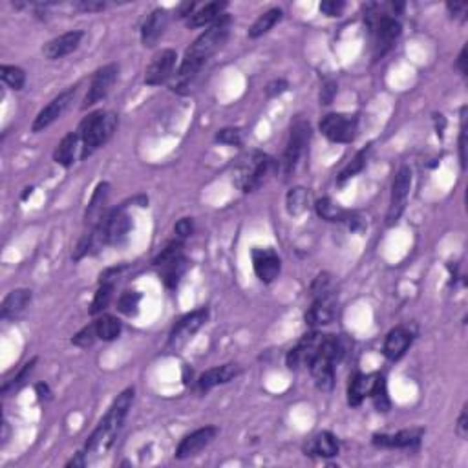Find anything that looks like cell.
<instances>
[{"label":"cell","mask_w":468,"mask_h":468,"mask_svg":"<svg viewBox=\"0 0 468 468\" xmlns=\"http://www.w3.org/2000/svg\"><path fill=\"white\" fill-rule=\"evenodd\" d=\"M229 32L230 17L229 15H223L220 20H216L212 26H209V29L203 32L202 35L191 44V48H188L187 52H185V57H183L181 66H179L178 81H176L172 86L174 90L181 92V90L196 77V74L202 70L203 64L227 43Z\"/></svg>","instance_id":"6da1fadb"},{"label":"cell","mask_w":468,"mask_h":468,"mask_svg":"<svg viewBox=\"0 0 468 468\" xmlns=\"http://www.w3.org/2000/svg\"><path fill=\"white\" fill-rule=\"evenodd\" d=\"M134 394H136L134 388H127L121 395H117V399L113 401L106 415L101 419L97 428L92 432V436L86 441V454H94V452H101V450L106 452L113 445V439H116V436L121 430L123 422H125L128 415V410H130L132 403H134Z\"/></svg>","instance_id":"7a4b0ae2"},{"label":"cell","mask_w":468,"mask_h":468,"mask_svg":"<svg viewBox=\"0 0 468 468\" xmlns=\"http://www.w3.org/2000/svg\"><path fill=\"white\" fill-rule=\"evenodd\" d=\"M117 123L119 119L116 113L103 112V110H97V112L85 117V121L81 123L79 130H77L81 137V149H83L81 160H86L113 136Z\"/></svg>","instance_id":"3957f363"},{"label":"cell","mask_w":468,"mask_h":468,"mask_svg":"<svg viewBox=\"0 0 468 468\" xmlns=\"http://www.w3.org/2000/svg\"><path fill=\"white\" fill-rule=\"evenodd\" d=\"M277 170L278 165L271 156L263 152H253L240 163L234 174V181L242 192H253L267 183L271 176H275Z\"/></svg>","instance_id":"277c9868"},{"label":"cell","mask_w":468,"mask_h":468,"mask_svg":"<svg viewBox=\"0 0 468 468\" xmlns=\"http://www.w3.org/2000/svg\"><path fill=\"white\" fill-rule=\"evenodd\" d=\"M370 10L373 11H368L366 15H368V20H370L375 35L373 55L375 59H380V57L386 55L394 48L395 41L401 35V24L394 17H390V15H379L377 6H370Z\"/></svg>","instance_id":"5b68a950"},{"label":"cell","mask_w":468,"mask_h":468,"mask_svg":"<svg viewBox=\"0 0 468 468\" xmlns=\"http://www.w3.org/2000/svg\"><path fill=\"white\" fill-rule=\"evenodd\" d=\"M309 139H311V127H309V123L304 121V119H296L295 125L291 127L289 141H287L284 160H282L284 174H286V176H291V174L296 170L300 160L304 158Z\"/></svg>","instance_id":"8992f818"},{"label":"cell","mask_w":468,"mask_h":468,"mask_svg":"<svg viewBox=\"0 0 468 468\" xmlns=\"http://www.w3.org/2000/svg\"><path fill=\"white\" fill-rule=\"evenodd\" d=\"M359 119L347 113H328L320 121V132L331 143H351L357 137Z\"/></svg>","instance_id":"52a82bcc"},{"label":"cell","mask_w":468,"mask_h":468,"mask_svg":"<svg viewBox=\"0 0 468 468\" xmlns=\"http://www.w3.org/2000/svg\"><path fill=\"white\" fill-rule=\"evenodd\" d=\"M410 188H412V170L410 167L403 165L395 174L394 185H392V200H390L388 216H386L388 225L397 223L399 218L403 216L408 196H410Z\"/></svg>","instance_id":"ba28073f"},{"label":"cell","mask_w":468,"mask_h":468,"mask_svg":"<svg viewBox=\"0 0 468 468\" xmlns=\"http://www.w3.org/2000/svg\"><path fill=\"white\" fill-rule=\"evenodd\" d=\"M207 319H209V309L207 308L196 309V311H192V313L185 315L183 319H179L169 335L170 350H179L181 346H185L196 335L198 329L207 322Z\"/></svg>","instance_id":"9c48e42d"},{"label":"cell","mask_w":468,"mask_h":468,"mask_svg":"<svg viewBox=\"0 0 468 468\" xmlns=\"http://www.w3.org/2000/svg\"><path fill=\"white\" fill-rule=\"evenodd\" d=\"M324 340H326V335H322V333L319 331L304 335L302 340L287 353V368H291V370H298L302 366L311 364V361H313L315 357L319 355Z\"/></svg>","instance_id":"30bf717a"},{"label":"cell","mask_w":468,"mask_h":468,"mask_svg":"<svg viewBox=\"0 0 468 468\" xmlns=\"http://www.w3.org/2000/svg\"><path fill=\"white\" fill-rule=\"evenodd\" d=\"M75 94H77V86H71V88L64 90L62 94L57 95L55 99H52V101H50V103H48L46 106H44L43 110L37 113V117H35V121H33V125H32V130L43 132L44 128H48L50 125H53V123H55L57 119H59V117L66 112V110H68V106L74 103Z\"/></svg>","instance_id":"8fae6325"},{"label":"cell","mask_w":468,"mask_h":468,"mask_svg":"<svg viewBox=\"0 0 468 468\" xmlns=\"http://www.w3.org/2000/svg\"><path fill=\"white\" fill-rule=\"evenodd\" d=\"M117 74H119V66L117 64H106L103 66L101 70L95 71L94 79H92V85H90L88 88V94H86L85 97L83 110L94 106V104H97L99 101H103V99L110 94L112 86L116 85Z\"/></svg>","instance_id":"7c38bea8"},{"label":"cell","mask_w":468,"mask_h":468,"mask_svg":"<svg viewBox=\"0 0 468 468\" xmlns=\"http://www.w3.org/2000/svg\"><path fill=\"white\" fill-rule=\"evenodd\" d=\"M251 256H253L254 273H256V277L263 284H273V282L277 280L278 275H280L282 262L275 249L256 247L253 249Z\"/></svg>","instance_id":"4fadbf2b"},{"label":"cell","mask_w":468,"mask_h":468,"mask_svg":"<svg viewBox=\"0 0 468 468\" xmlns=\"http://www.w3.org/2000/svg\"><path fill=\"white\" fill-rule=\"evenodd\" d=\"M313 298L311 308L305 311V324H309L311 328L326 326L337 315V296L333 291H328V293H322V295L313 296Z\"/></svg>","instance_id":"5bb4252c"},{"label":"cell","mask_w":468,"mask_h":468,"mask_svg":"<svg viewBox=\"0 0 468 468\" xmlns=\"http://www.w3.org/2000/svg\"><path fill=\"white\" fill-rule=\"evenodd\" d=\"M218 436V428L214 426H205V428H200V430L192 432L188 436H185L181 439V443L176 448V459H188L194 457L202 452L203 448L211 445L212 441Z\"/></svg>","instance_id":"9a60e30c"},{"label":"cell","mask_w":468,"mask_h":468,"mask_svg":"<svg viewBox=\"0 0 468 468\" xmlns=\"http://www.w3.org/2000/svg\"><path fill=\"white\" fill-rule=\"evenodd\" d=\"M176 59H178V55H176V52L170 50V48L156 53V55L152 57V61H150L149 68H146L145 85L156 86L169 79L174 66H176Z\"/></svg>","instance_id":"2e32d148"},{"label":"cell","mask_w":468,"mask_h":468,"mask_svg":"<svg viewBox=\"0 0 468 468\" xmlns=\"http://www.w3.org/2000/svg\"><path fill=\"white\" fill-rule=\"evenodd\" d=\"M85 37V32H68L62 33L61 37L52 39L46 46L43 48V53L48 61H57V59H62V57L70 55L71 52H75L79 48L81 41Z\"/></svg>","instance_id":"e0dca14e"},{"label":"cell","mask_w":468,"mask_h":468,"mask_svg":"<svg viewBox=\"0 0 468 468\" xmlns=\"http://www.w3.org/2000/svg\"><path fill=\"white\" fill-rule=\"evenodd\" d=\"M240 373H242V370H240L238 364H223L218 366V368H212V370L200 375V379H198V390H200L202 394H205V392L212 390L214 386L230 383V380L236 379Z\"/></svg>","instance_id":"ac0fdd59"},{"label":"cell","mask_w":468,"mask_h":468,"mask_svg":"<svg viewBox=\"0 0 468 468\" xmlns=\"http://www.w3.org/2000/svg\"><path fill=\"white\" fill-rule=\"evenodd\" d=\"M169 24V13L165 10H154L149 15L141 26V43L143 46L152 48L158 41L161 39V35L165 33V28Z\"/></svg>","instance_id":"d6986e66"},{"label":"cell","mask_w":468,"mask_h":468,"mask_svg":"<svg viewBox=\"0 0 468 468\" xmlns=\"http://www.w3.org/2000/svg\"><path fill=\"white\" fill-rule=\"evenodd\" d=\"M412 340V333L408 331L406 328L399 326V328L392 329V331L386 335V340H384V355L388 357L390 361H399L408 351Z\"/></svg>","instance_id":"ffe728a7"},{"label":"cell","mask_w":468,"mask_h":468,"mask_svg":"<svg viewBox=\"0 0 468 468\" xmlns=\"http://www.w3.org/2000/svg\"><path fill=\"white\" fill-rule=\"evenodd\" d=\"M422 436V430H401L397 434H375L373 445L379 448H410L417 445Z\"/></svg>","instance_id":"44dd1931"},{"label":"cell","mask_w":468,"mask_h":468,"mask_svg":"<svg viewBox=\"0 0 468 468\" xmlns=\"http://www.w3.org/2000/svg\"><path fill=\"white\" fill-rule=\"evenodd\" d=\"M108 196H110V185L108 183H99L95 187L94 194H92V200L88 203V209H86L85 221L86 225H90V229H94L95 225L104 218V205L108 202Z\"/></svg>","instance_id":"7402d4cb"},{"label":"cell","mask_w":468,"mask_h":468,"mask_svg":"<svg viewBox=\"0 0 468 468\" xmlns=\"http://www.w3.org/2000/svg\"><path fill=\"white\" fill-rule=\"evenodd\" d=\"M32 302V291L29 289H15L6 296L2 305H0V319L8 320L15 319L17 315L22 313Z\"/></svg>","instance_id":"603a6c76"},{"label":"cell","mask_w":468,"mask_h":468,"mask_svg":"<svg viewBox=\"0 0 468 468\" xmlns=\"http://www.w3.org/2000/svg\"><path fill=\"white\" fill-rule=\"evenodd\" d=\"M227 8L225 2H209L203 8L191 15L187 19L188 28H203V26H212L216 20L223 17V10Z\"/></svg>","instance_id":"cb8c5ba5"},{"label":"cell","mask_w":468,"mask_h":468,"mask_svg":"<svg viewBox=\"0 0 468 468\" xmlns=\"http://www.w3.org/2000/svg\"><path fill=\"white\" fill-rule=\"evenodd\" d=\"M338 450H340L338 439L333 436L331 432H322L305 446V452L309 455H319V457H335L338 454Z\"/></svg>","instance_id":"d4e9b609"},{"label":"cell","mask_w":468,"mask_h":468,"mask_svg":"<svg viewBox=\"0 0 468 468\" xmlns=\"http://www.w3.org/2000/svg\"><path fill=\"white\" fill-rule=\"evenodd\" d=\"M81 146V137L77 132H71L68 136L62 137V141L57 145L55 152H53V160L55 163H59L61 167L68 169L71 167L75 161V152Z\"/></svg>","instance_id":"484cf974"},{"label":"cell","mask_w":468,"mask_h":468,"mask_svg":"<svg viewBox=\"0 0 468 468\" xmlns=\"http://www.w3.org/2000/svg\"><path fill=\"white\" fill-rule=\"evenodd\" d=\"M373 383L375 375L357 373L355 377L351 379L350 388H347V403H350V406H359V404L371 394Z\"/></svg>","instance_id":"4316f807"},{"label":"cell","mask_w":468,"mask_h":468,"mask_svg":"<svg viewBox=\"0 0 468 468\" xmlns=\"http://www.w3.org/2000/svg\"><path fill=\"white\" fill-rule=\"evenodd\" d=\"M282 20V10L280 8H273V10L266 11L254 20V24L249 28V37L251 39H258L266 35L267 32H271L275 26Z\"/></svg>","instance_id":"83f0119b"},{"label":"cell","mask_w":468,"mask_h":468,"mask_svg":"<svg viewBox=\"0 0 468 468\" xmlns=\"http://www.w3.org/2000/svg\"><path fill=\"white\" fill-rule=\"evenodd\" d=\"M317 214L326 221H331V223H342V221H347L351 218V214L347 211H344L342 207H338L337 203H333L329 198H320L317 205Z\"/></svg>","instance_id":"f1b7e54d"},{"label":"cell","mask_w":468,"mask_h":468,"mask_svg":"<svg viewBox=\"0 0 468 468\" xmlns=\"http://www.w3.org/2000/svg\"><path fill=\"white\" fill-rule=\"evenodd\" d=\"M95 329H97V337L101 340H116L121 335V322L119 319L112 317V315H103L101 319L95 320Z\"/></svg>","instance_id":"f546056e"},{"label":"cell","mask_w":468,"mask_h":468,"mask_svg":"<svg viewBox=\"0 0 468 468\" xmlns=\"http://www.w3.org/2000/svg\"><path fill=\"white\" fill-rule=\"evenodd\" d=\"M185 271H187V258L185 256H179L178 260H174L169 266L161 267L165 286L170 287V289L178 287L179 280H181V277L185 275Z\"/></svg>","instance_id":"4dcf8cb0"},{"label":"cell","mask_w":468,"mask_h":468,"mask_svg":"<svg viewBox=\"0 0 468 468\" xmlns=\"http://www.w3.org/2000/svg\"><path fill=\"white\" fill-rule=\"evenodd\" d=\"M308 202H309V192L305 191L304 187L291 188L286 196L287 212H289L291 216L302 214V212L308 209Z\"/></svg>","instance_id":"1f68e13d"},{"label":"cell","mask_w":468,"mask_h":468,"mask_svg":"<svg viewBox=\"0 0 468 468\" xmlns=\"http://www.w3.org/2000/svg\"><path fill=\"white\" fill-rule=\"evenodd\" d=\"M0 77H2L6 85L13 90H22L24 85H26V74L19 66L2 64L0 66Z\"/></svg>","instance_id":"d6a6232c"},{"label":"cell","mask_w":468,"mask_h":468,"mask_svg":"<svg viewBox=\"0 0 468 468\" xmlns=\"http://www.w3.org/2000/svg\"><path fill=\"white\" fill-rule=\"evenodd\" d=\"M370 397L373 399L375 408L379 410V412H388L390 410V399H388V392H386V380L380 375H375V383L373 388H371Z\"/></svg>","instance_id":"836d02e7"},{"label":"cell","mask_w":468,"mask_h":468,"mask_svg":"<svg viewBox=\"0 0 468 468\" xmlns=\"http://www.w3.org/2000/svg\"><path fill=\"white\" fill-rule=\"evenodd\" d=\"M112 295H113V284H101V287H99L97 293H95L94 300H92L90 313L92 315L103 313L104 309L108 308V304H110Z\"/></svg>","instance_id":"e575fe53"},{"label":"cell","mask_w":468,"mask_h":468,"mask_svg":"<svg viewBox=\"0 0 468 468\" xmlns=\"http://www.w3.org/2000/svg\"><path fill=\"white\" fill-rule=\"evenodd\" d=\"M179 256H183L181 240L167 244V247H165L163 251H161V253L154 258V266H158V267L169 266V263H172L174 260H178Z\"/></svg>","instance_id":"d590c367"},{"label":"cell","mask_w":468,"mask_h":468,"mask_svg":"<svg viewBox=\"0 0 468 468\" xmlns=\"http://www.w3.org/2000/svg\"><path fill=\"white\" fill-rule=\"evenodd\" d=\"M370 150L371 149H370V146H368V149L361 150V152H359V154H357L355 158H353V161H351V163L347 165L346 169L342 170L340 176H338V183H344V181H346V179L353 178V176H357V174H359L362 169H364V165H366V161H368V154H370Z\"/></svg>","instance_id":"8d00e7d4"},{"label":"cell","mask_w":468,"mask_h":468,"mask_svg":"<svg viewBox=\"0 0 468 468\" xmlns=\"http://www.w3.org/2000/svg\"><path fill=\"white\" fill-rule=\"evenodd\" d=\"M139 302H141L139 293H136V291H128V293L121 295V298L117 300V309H119L123 315L132 317V315L137 313Z\"/></svg>","instance_id":"74e56055"},{"label":"cell","mask_w":468,"mask_h":468,"mask_svg":"<svg viewBox=\"0 0 468 468\" xmlns=\"http://www.w3.org/2000/svg\"><path fill=\"white\" fill-rule=\"evenodd\" d=\"M35 362H37V359H32L28 364H24V368L19 371V375H17L13 380H10V383H6L4 386H2V395H8V394H11V392H17V390H19L24 384V380L28 379V375L33 371V366H35Z\"/></svg>","instance_id":"f35d334b"},{"label":"cell","mask_w":468,"mask_h":468,"mask_svg":"<svg viewBox=\"0 0 468 468\" xmlns=\"http://www.w3.org/2000/svg\"><path fill=\"white\" fill-rule=\"evenodd\" d=\"M97 329H95V322L86 326V328L81 329L79 333H75L74 338H71V344L77 347H90L97 340Z\"/></svg>","instance_id":"ab89813d"},{"label":"cell","mask_w":468,"mask_h":468,"mask_svg":"<svg viewBox=\"0 0 468 468\" xmlns=\"http://www.w3.org/2000/svg\"><path fill=\"white\" fill-rule=\"evenodd\" d=\"M216 141L223 145H242V130L240 128H223L216 134Z\"/></svg>","instance_id":"60d3db41"},{"label":"cell","mask_w":468,"mask_h":468,"mask_svg":"<svg viewBox=\"0 0 468 468\" xmlns=\"http://www.w3.org/2000/svg\"><path fill=\"white\" fill-rule=\"evenodd\" d=\"M328 291H331V278L324 273V275H319L315 278V282L311 284V295L319 296L322 293H328Z\"/></svg>","instance_id":"b9f144b4"},{"label":"cell","mask_w":468,"mask_h":468,"mask_svg":"<svg viewBox=\"0 0 468 468\" xmlns=\"http://www.w3.org/2000/svg\"><path fill=\"white\" fill-rule=\"evenodd\" d=\"M346 4L340 2V0H326L320 4V11L328 17H340V13L344 11Z\"/></svg>","instance_id":"7bdbcfd3"},{"label":"cell","mask_w":468,"mask_h":468,"mask_svg":"<svg viewBox=\"0 0 468 468\" xmlns=\"http://www.w3.org/2000/svg\"><path fill=\"white\" fill-rule=\"evenodd\" d=\"M174 230H176L179 240L188 238V236H192V233H194V221H192V218H181V220L176 223Z\"/></svg>","instance_id":"ee69618b"},{"label":"cell","mask_w":468,"mask_h":468,"mask_svg":"<svg viewBox=\"0 0 468 468\" xmlns=\"http://www.w3.org/2000/svg\"><path fill=\"white\" fill-rule=\"evenodd\" d=\"M74 8L75 10L88 11V13H92V11L104 10V8H106V2H101V0H81V2H75Z\"/></svg>","instance_id":"f6af8a7d"},{"label":"cell","mask_w":468,"mask_h":468,"mask_svg":"<svg viewBox=\"0 0 468 468\" xmlns=\"http://www.w3.org/2000/svg\"><path fill=\"white\" fill-rule=\"evenodd\" d=\"M446 10H448L450 15L455 17V19H464L468 6L463 4V2H448V4H446Z\"/></svg>","instance_id":"bcb514c9"},{"label":"cell","mask_w":468,"mask_h":468,"mask_svg":"<svg viewBox=\"0 0 468 468\" xmlns=\"http://www.w3.org/2000/svg\"><path fill=\"white\" fill-rule=\"evenodd\" d=\"M335 94H337V85L333 83V81H329V83H326L322 88V94H320V101H322V104H329L333 101V97H335Z\"/></svg>","instance_id":"7dc6e473"},{"label":"cell","mask_w":468,"mask_h":468,"mask_svg":"<svg viewBox=\"0 0 468 468\" xmlns=\"http://www.w3.org/2000/svg\"><path fill=\"white\" fill-rule=\"evenodd\" d=\"M286 90H287V83H286V81L280 79V81H273L271 85H267L266 92H267V95H269V97H277V95L284 94Z\"/></svg>","instance_id":"c3c4849f"},{"label":"cell","mask_w":468,"mask_h":468,"mask_svg":"<svg viewBox=\"0 0 468 468\" xmlns=\"http://www.w3.org/2000/svg\"><path fill=\"white\" fill-rule=\"evenodd\" d=\"M467 127H464V108H463V125H461V137H459V158H461V165H467V154H464V150H467Z\"/></svg>","instance_id":"681fc988"},{"label":"cell","mask_w":468,"mask_h":468,"mask_svg":"<svg viewBox=\"0 0 468 468\" xmlns=\"http://www.w3.org/2000/svg\"><path fill=\"white\" fill-rule=\"evenodd\" d=\"M457 434L459 437H467L468 434V415H467V406L463 408V412L457 419Z\"/></svg>","instance_id":"f907efd6"},{"label":"cell","mask_w":468,"mask_h":468,"mask_svg":"<svg viewBox=\"0 0 468 468\" xmlns=\"http://www.w3.org/2000/svg\"><path fill=\"white\" fill-rule=\"evenodd\" d=\"M464 62H467V48L461 50V53H459V59H457L459 71H461L463 75H467V66H464Z\"/></svg>","instance_id":"816d5d0a"},{"label":"cell","mask_w":468,"mask_h":468,"mask_svg":"<svg viewBox=\"0 0 468 468\" xmlns=\"http://www.w3.org/2000/svg\"><path fill=\"white\" fill-rule=\"evenodd\" d=\"M85 452H79V454H77V457L75 459H71L70 463L66 464V467H85Z\"/></svg>","instance_id":"f5cc1de1"},{"label":"cell","mask_w":468,"mask_h":468,"mask_svg":"<svg viewBox=\"0 0 468 468\" xmlns=\"http://www.w3.org/2000/svg\"><path fill=\"white\" fill-rule=\"evenodd\" d=\"M37 394L39 399H48L50 397V388H48L46 384H37Z\"/></svg>","instance_id":"db71d44e"},{"label":"cell","mask_w":468,"mask_h":468,"mask_svg":"<svg viewBox=\"0 0 468 468\" xmlns=\"http://www.w3.org/2000/svg\"><path fill=\"white\" fill-rule=\"evenodd\" d=\"M2 426H4V434H2V441H4V443H6V441H8V422H2Z\"/></svg>","instance_id":"11a10c76"}]
</instances>
